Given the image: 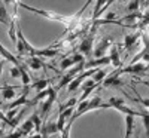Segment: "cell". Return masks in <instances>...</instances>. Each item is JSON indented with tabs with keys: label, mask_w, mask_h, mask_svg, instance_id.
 Segmentation results:
<instances>
[{
	"label": "cell",
	"mask_w": 149,
	"mask_h": 138,
	"mask_svg": "<svg viewBox=\"0 0 149 138\" xmlns=\"http://www.w3.org/2000/svg\"><path fill=\"white\" fill-rule=\"evenodd\" d=\"M107 48H110V39H104L100 45H98V46L95 48V52H94L95 58H102V57H103V54H104V51H106Z\"/></svg>",
	"instance_id": "cell-15"
},
{
	"label": "cell",
	"mask_w": 149,
	"mask_h": 138,
	"mask_svg": "<svg viewBox=\"0 0 149 138\" xmlns=\"http://www.w3.org/2000/svg\"><path fill=\"white\" fill-rule=\"evenodd\" d=\"M149 26V9H145V12H143V17H142V19L136 24V28H139V30H145L146 27ZM133 27V28H134Z\"/></svg>",
	"instance_id": "cell-16"
},
{
	"label": "cell",
	"mask_w": 149,
	"mask_h": 138,
	"mask_svg": "<svg viewBox=\"0 0 149 138\" xmlns=\"http://www.w3.org/2000/svg\"><path fill=\"white\" fill-rule=\"evenodd\" d=\"M139 39H142V30L136 31L134 34H127L125 37H124V49L128 52L131 51V49L134 48V45H137Z\"/></svg>",
	"instance_id": "cell-5"
},
{
	"label": "cell",
	"mask_w": 149,
	"mask_h": 138,
	"mask_svg": "<svg viewBox=\"0 0 149 138\" xmlns=\"http://www.w3.org/2000/svg\"><path fill=\"white\" fill-rule=\"evenodd\" d=\"M26 134H24V131H21V129H18L17 132H12V134H9V135H6V137H2V138H21V137H24Z\"/></svg>",
	"instance_id": "cell-27"
},
{
	"label": "cell",
	"mask_w": 149,
	"mask_h": 138,
	"mask_svg": "<svg viewBox=\"0 0 149 138\" xmlns=\"http://www.w3.org/2000/svg\"><path fill=\"white\" fill-rule=\"evenodd\" d=\"M93 42H94V33H90L85 39L81 42L79 45V52L84 54V55H91V51H93Z\"/></svg>",
	"instance_id": "cell-6"
},
{
	"label": "cell",
	"mask_w": 149,
	"mask_h": 138,
	"mask_svg": "<svg viewBox=\"0 0 149 138\" xmlns=\"http://www.w3.org/2000/svg\"><path fill=\"white\" fill-rule=\"evenodd\" d=\"M70 128H72V125L67 123V126L60 132V134H61V138H70Z\"/></svg>",
	"instance_id": "cell-28"
},
{
	"label": "cell",
	"mask_w": 149,
	"mask_h": 138,
	"mask_svg": "<svg viewBox=\"0 0 149 138\" xmlns=\"http://www.w3.org/2000/svg\"><path fill=\"white\" fill-rule=\"evenodd\" d=\"M81 62H85V55L81 54V52H78V54H73V55H70V57H67V58L61 59L60 68H61V70H69V68H72L73 66L81 64Z\"/></svg>",
	"instance_id": "cell-2"
},
{
	"label": "cell",
	"mask_w": 149,
	"mask_h": 138,
	"mask_svg": "<svg viewBox=\"0 0 149 138\" xmlns=\"http://www.w3.org/2000/svg\"><path fill=\"white\" fill-rule=\"evenodd\" d=\"M106 77H107V71H106V70H102V68H97V71L93 74V79H94L97 83H103Z\"/></svg>",
	"instance_id": "cell-21"
},
{
	"label": "cell",
	"mask_w": 149,
	"mask_h": 138,
	"mask_svg": "<svg viewBox=\"0 0 149 138\" xmlns=\"http://www.w3.org/2000/svg\"><path fill=\"white\" fill-rule=\"evenodd\" d=\"M60 54V51L54 46H48V48H43V49H36L34 55L37 57H42V58H54Z\"/></svg>",
	"instance_id": "cell-9"
},
{
	"label": "cell",
	"mask_w": 149,
	"mask_h": 138,
	"mask_svg": "<svg viewBox=\"0 0 149 138\" xmlns=\"http://www.w3.org/2000/svg\"><path fill=\"white\" fill-rule=\"evenodd\" d=\"M140 5H142V0H131L127 9H128V12H136V10H139Z\"/></svg>",
	"instance_id": "cell-23"
},
{
	"label": "cell",
	"mask_w": 149,
	"mask_h": 138,
	"mask_svg": "<svg viewBox=\"0 0 149 138\" xmlns=\"http://www.w3.org/2000/svg\"><path fill=\"white\" fill-rule=\"evenodd\" d=\"M9 71H10V76H12V77H15V79H18V77H19V79H21V70H19V67L12 66Z\"/></svg>",
	"instance_id": "cell-26"
},
{
	"label": "cell",
	"mask_w": 149,
	"mask_h": 138,
	"mask_svg": "<svg viewBox=\"0 0 149 138\" xmlns=\"http://www.w3.org/2000/svg\"><path fill=\"white\" fill-rule=\"evenodd\" d=\"M142 83H143L145 86H148V88H149V80H142Z\"/></svg>",
	"instance_id": "cell-30"
},
{
	"label": "cell",
	"mask_w": 149,
	"mask_h": 138,
	"mask_svg": "<svg viewBox=\"0 0 149 138\" xmlns=\"http://www.w3.org/2000/svg\"><path fill=\"white\" fill-rule=\"evenodd\" d=\"M0 19H2V24H5V26H10L12 24L9 14H8V9H6V5L3 2H2V6H0Z\"/></svg>",
	"instance_id": "cell-17"
},
{
	"label": "cell",
	"mask_w": 149,
	"mask_h": 138,
	"mask_svg": "<svg viewBox=\"0 0 149 138\" xmlns=\"http://www.w3.org/2000/svg\"><path fill=\"white\" fill-rule=\"evenodd\" d=\"M17 113H18V107H17V108H10V110L8 111V115H6V117L12 120V117H14V116L17 115Z\"/></svg>",
	"instance_id": "cell-29"
},
{
	"label": "cell",
	"mask_w": 149,
	"mask_h": 138,
	"mask_svg": "<svg viewBox=\"0 0 149 138\" xmlns=\"http://www.w3.org/2000/svg\"><path fill=\"white\" fill-rule=\"evenodd\" d=\"M26 64L31 68V70H40V68H48V66L43 62L42 57H37V55H33V57H29L26 59Z\"/></svg>",
	"instance_id": "cell-7"
},
{
	"label": "cell",
	"mask_w": 149,
	"mask_h": 138,
	"mask_svg": "<svg viewBox=\"0 0 149 138\" xmlns=\"http://www.w3.org/2000/svg\"><path fill=\"white\" fill-rule=\"evenodd\" d=\"M57 92H58V89H57L55 86L51 88V94H49V97L46 98V101L42 104V116H46V115H48L49 108H51V106L54 104L55 98H57Z\"/></svg>",
	"instance_id": "cell-8"
},
{
	"label": "cell",
	"mask_w": 149,
	"mask_h": 138,
	"mask_svg": "<svg viewBox=\"0 0 149 138\" xmlns=\"http://www.w3.org/2000/svg\"><path fill=\"white\" fill-rule=\"evenodd\" d=\"M107 0H95V6H94V10H93V21L98 19V17H100V12L103 9V6L106 5Z\"/></svg>",
	"instance_id": "cell-18"
},
{
	"label": "cell",
	"mask_w": 149,
	"mask_h": 138,
	"mask_svg": "<svg viewBox=\"0 0 149 138\" xmlns=\"http://www.w3.org/2000/svg\"><path fill=\"white\" fill-rule=\"evenodd\" d=\"M31 119H33V122H34V125H36V131L40 132V131H42V122H40L39 115H37V113H34V115L31 116Z\"/></svg>",
	"instance_id": "cell-25"
},
{
	"label": "cell",
	"mask_w": 149,
	"mask_h": 138,
	"mask_svg": "<svg viewBox=\"0 0 149 138\" xmlns=\"http://www.w3.org/2000/svg\"><path fill=\"white\" fill-rule=\"evenodd\" d=\"M110 59H112V64L113 67L119 68L121 67V57H119V49L116 46H112L110 49Z\"/></svg>",
	"instance_id": "cell-13"
},
{
	"label": "cell",
	"mask_w": 149,
	"mask_h": 138,
	"mask_svg": "<svg viewBox=\"0 0 149 138\" xmlns=\"http://www.w3.org/2000/svg\"><path fill=\"white\" fill-rule=\"evenodd\" d=\"M15 91H17V86L3 85V86H2V97H3V99H6V101H9V99H14V98H15Z\"/></svg>",
	"instance_id": "cell-12"
},
{
	"label": "cell",
	"mask_w": 149,
	"mask_h": 138,
	"mask_svg": "<svg viewBox=\"0 0 149 138\" xmlns=\"http://www.w3.org/2000/svg\"><path fill=\"white\" fill-rule=\"evenodd\" d=\"M133 91H134V94H136V95H137V97H136V99L133 98L134 101H136V103H140V104H142L143 107L149 108V98H142V97H140V95H139L137 92H136V89H133Z\"/></svg>",
	"instance_id": "cell-24"
},
{
	"label": "cell",
	"mask_w": 149,
	"mask_h": 138,
	"mask_svg": "<svg viewBox=\"0 0 149 138\" xmlns=\"http://www.w3.org/2000/svg\"><path fill=\"white\" fill-rule=\"evenodd\" d=\"M143 122V126L146 129V137L149 138V111H143V116L140 117Z\"/></svg>",
	"instance_id": "cell-22"
},
{
	"label": "cell",
	"mask_w": 149,
	"mask_h": 138,
	"mask_svg": "<svg viewBox=\"0 0 149 138\" xmlns=\"http://www.w3.org/2000/svg\"><path fill=\"white\" fill-rule=\"evenodd\" d=\"M148 71H149V70H148Z\"/></svg>",
	"instance_id": "cell-32"
},
{
	"label": "cell",
	"mask_w": 149,
	"mask_h": 138,
	"mask_svg": "<svg viewBox=\"0 0 149 138\" xmlns=\"http://www.w3.org/2000/svg\"><path fill=\"white\" fill-rule=\"evenodd\" d=\"M22 94L17 98V99H14L12 103H9L8 106H5L3 108L5 110H10V108H17V107H21V106H29V88H22Z\"/></svg>",
	"instance_id": "cell-4"
},
{
	"label": "cell",
	"mask_w": 149,
	"mask_h": 138,
	"mask_svg": "<svg viewBox=\"0 0 149 138\" xmlns=\"http://www.w3.org/2000/svg\"><path fill=\"white\" fill-rule=\"evenodd\" d=\"M134 126V116H125V137L124 138H131Z\"/></svg>",
	"instance_id": "cell-14"
},
{
	"label": "cell",
	"mask_w": 149,
	"mask_h": 138,
	"mask_svg": "<svg viewBox=\"0 0 149 138\" xmlns=\"http://www.w3.org/2000/svg\"><path fill=\"white\" fill-rule=\"evenodd\" d=\"M106 64H112L110 55L109 57H102V58H95V59H91L88 62H85V68H97L98 66H106Z\"/></svg>",
	"instance_id": "cell-11"
},
{
	"label": "cell",
	"mask_w": 149,
	"mask_h": 138,
	"mask_svg": "<svg viewBox=\"0 0 149 138\" xmlns=\"http://www.w3.org/2000/svg\"><path fill=\"white\" fill-rule=\"evenodd\" d=\"M97 108H104V104L102 101L100 97H94L93 99H84V101L78 103V107H76V111L72 115V117L69 119V125H73V122L76 120L78 117H81L82 115H85V113L88 111H93V110H97Z\"/></svg>",
	"instance_id": "cell-1"
},
{
	"label": "cell",
	"mask_w": 149,
	"mask_h": 138,
	"mask_svg": "<svg viewBox=\"0 0 149 138\" xmlns=\"http://www.w3.org/2000/svg\"><path fill=\"white\" fill-rule=\"evenodd\" d=\"M136 138H140V137H139V135H136Z\"/></svg>",
	"instance_id": "cell-31"
},
{
	"label": "cell",
	"mask_w": 149,
	"mask_h": 138,
	"mask_svg": "<svg viewBox=\"0 0 149 138\" xmlns=\"http://www.w3.org/2000/svg\"><path fill=\"white\" fill-rule=\"evenodd\" d=\"M149 70V64L146 62H134V64H130L128 67L125 68H118L119 74H124V73H134V74H142L145 71Z\"/></svg>",
	"instance_id": "cell-3"
},
{
	"label": "cell",
	"mask_w": 149,
	"mask_h": 138,
	"mask_svg": "<svg viewBox=\"0 0 149 138\" xmlns=\"http://www.w3.org/2000/svg\"><path fill=\"white\" fill-rule=\"evenodd\" d=\"M21 131H24V134H30L31 131H36V125H34V122H33V119L30 117L29 120H26L22 125H21V128H19Z\"/></svg>",
	"instance_id": "cell-19"
},
{
	"label": "cell",
	"mask_w": 149,
	"mask_h": 138,
	"mask_svg": "<svg viewBox=\"0 0 149 138\" xmlns=\"http://www.w3.org/2000/svg\"><path fill=\"white\" fill-rule=\"evenodd\" d=\"M119 76H121V74H119V71L116 70L115 73H112L110 76H107V77L104 79L103 86H104V88H110V86H121L124 82L119 79Z\"/></svg>",
	"instance_id": "cell-10"
},
{
	"label": "cell",
	"mask_w": 149,
	"mask_h": 138,
	"mask_svg": "<svg viewBox=\"0 0 149 138\" xmlns=\"http://www.w3.org/2000/svg\"><path fill=\"white\" fill-rule=\"evenodd\" d=\"M49 83H51V80H48V79H40V80H36V82L33 83V88H34L37 92H42V91H45L46 88H48Z\"/></svg>",
	"instance_id": "cell-20"
}]
</instances>
